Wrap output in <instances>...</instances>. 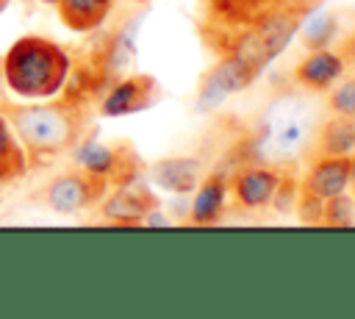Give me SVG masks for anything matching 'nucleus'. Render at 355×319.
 <instances>
[{
  "label": "nucleus",
  "instance_id": "nucleus-1",
  "mask_svg": "<svg viewBox=\"0 0 355 319\" xmlns=\"http://www.w3.org/2000/svg\"><path fill=\"white\" fill-rule=\"evenodd\" d=\"M324 0H197V31L205 47L263 72L294 39L308 11Z\"/></svg>",
  "mask_w": 355,
  "mask_h": 319
},
{
  "label": "nucleus",
  "instance_id": "nucleus-2",
  "mask_svg": "<svg viewBox=\"0 0 355 319\" xmlns=\"http://www.w3.org/2000/svg\"><path fill=\"white\" fill-rule=\"evenodd\" d=\"M316 133V114L313 105L297 94L275 97L266 111L261 114V130L255 139V150L261 164H286L297 161L311 150Z\"/></svg>",
  "mask_w": 355,
  "mask_h": 319
},
{
  "label": "nucleus",
  "instance_id": "nucleus-3",
  "mask_svg": "<svg viewBox=\"0 0 355 319\" xmlns=\"http://www.w3.org/2000/svg\"><path fill=\"white\" fill-rule=\"evenodd\" d=\"M69 75L67 53L42 36L19 39L6 55V83L19 97H53Z\"/></svg>",
  "mask_w": 355,
  "mask_h": 319
},
{
  "label": "nucleus",
  "instance_id": "nucleus-4",
  "mask_svg": "<svg viewBox=\"0 0 355 319\" xmlns=\"http://www.w3.org/2000/svg\"><path fill=\"white\" fill-rule=\"evenodd\" d=\"M17 136L36 153H55L72 139V119L67 111L53 105H25L11 111Z\"/></svg>",
  "mask_w": 355,
  "mask_h": 319
},
{
  "label": "nucleus",
  "instance_id": "nucleus-5",
  "mask_svg": "<svg viewBox=\"0 0 355 319\" xmlns=\"http://www.w3.org/2000/svg\"><path fill=\"white\" fill-rule=\"evenodd\" d=\"M258 80V72H252L244 61L233 58V55H219L214 69L202 78L200 89H197V105L202 111H211L216 105H222L227 100V94L244 92Z\"/></svg>",
  "mask_w": 355,
  "mask_h": 319
},
{
  "label": "nucleus",
  "instance_id": "nucleus-6",
  "mask_svg": "<svg viewBox=\"0 0 355 319\" xmlns=\"http://www.w3.org/2000/svg\"><path fill=\"white\" fill-rule=\"evenodd\" d=\"M286 175L280 172V166L275 164H255V166H241L233 180H230V191L236 205L258 211L266 205H275V197L283 186Z\"/></svg>",
  "mask_w": 355,
  "mask_h": 319
},
{
  "label": "nucleus",
  "instance_id": "nucleus-7",
  "mask_svg": "<svg viewBox=\"0 0 355 319\" xmlns=\"http://www.w3.org/2000/svg\"><path fill=\"white\" fill-rule=\"evenodd\" d=\"M344 191H349V155H316L300 183V194L324 202Z\"/></svg>",
  "mask_w": 355,
  "mask_h": 319
},
{
  "label": "nucleus",
  "instance_id": "nucleus-8",
  "mask_svg": "<svg viewBox=\"0 0 355 319\" xmlns=\"http://www.w3.org/2000/svg\"><path fill=\"white\" fill-rule=\"evenodd\" d=\"M341 75H347L344 58L333 47L305 53L294 67V83L305 92H327Z\"/></svg>",
  "mask_w": 355,
  "mask_h": 319
},
{
  "label": "nucleus",
  "instance_id": "nucleus-9",
  "mask_svg": "<svg viewBox=\"0 0 355 319\" xmlns=\"http://www.w3.org/2000/svg\"><path fill=\"white\" fill-rule=\"evenodd\" d=\"M103 186V178H94L89 172H72V175H61L58 180L50 183L47 189V205L58 214H78L83 211L89 202L97 200Z\"/></svg>",
  "mask_w": 355,
  "mask_h": 319
},
{
  "label": "nucleus",
  "instance_id": "nucleus-10",
  "mask_svg": "<svg viewBox=\"0 0 355 319\" xmlns=\"http://www.w3.org/2000/svg\"><path fill=\"white\" fill-rule=\"evenodd\" d=\"M161 89L155 83V78L150 75H130L125 80H119L103 100V114L108 117H122V114H136L150 108L158 100Z\"/></svg>",
  "mask_w": 355,
  "mask_h": 319
},
{
  "label": "nucleus",
  "instance_id": "nucleus-11",
  "mask_svg": "<svg viewBox=\"0 0 355 319\" xmlns=\"http://www.w3.org/2000/svg\"><path fill=\"white\" fill-rule=\"evenodd\" d=\"M227 191L230 183L222 172H211L200 178L197 189L191 191V205H189V222L191 225H214L225 214L227 205Z\"/></svg>",
  "mask_w": 355,
  "mask_h": 319
},
{
  "label": "nucleus",
  "instance_id": "nucleus-12",
  "mask_svg": "<svg viewBox=\"0 0 355 319\" xmlns=\"http://www.w3.org/2000/svg\"><path fill=\"white\" fill-rule=\"evenodd\" d=\"M150 178L155 186L172 191V194H191L202 178L200 169V158L191 155H175V158H164L150 169Z\"/></svg>",
  "mask_w": 355,
  "mask_h": 319
},
{
  "label": "nucleus",
  "instance_id": "nucleus-13",
  "mask_svg": "<svg viewBox=\"0 0 355 319\" xmlns=\"http://www.w3.org/2000/svg\"><path fill=\"white\" fill-rule=\"evenodd\" d=\"M155 208H158V202H155V197L147 186L128 183L114 197H108L105 216L114 219V222H122V225H136V222H144V216Z\"/></svg>",
  "mask_w": 355,
  "mask_h": 319
},
{
  "label": "nucleus",
  "instance_id": "nucleus-14",
  "mask_svg": "<svg viewBox=\"0 0 355 319\" xmlns=\"http://www.w3.org/2000/svg\"><path fill=\"white\" fill-rule=\"evenodd\" d=\"M355 153V119L333 114L324 119L311 141V155H352Z\"/></svg>",
  "mask_w": 355,
  "mask_h": 319
},
{
  "label": "nucleus",
  "instance_id": "nucleus-15",
  "mask_svg": "<svg viewBox=\"0 0 355 319\" xmlns=\"http://www.w3.org/2000/svg\"><path fill=\"white\" fill-rule=\"evenodd\" d=\"M61 22L72 31H94L105 22V17L114 8V0H55Z\"/></svg>",
  "mask_w": 355,
  "mask_h": 319
},
{
  "label": "nucleus",
  "instance_id": "nucleus-16",
  "mask_svg": "<svg viewBox=\"0 0 355 319\" xmlns=\"http://www.w3.org/2000/svg\"><path fill=\"white\" fill-rule=\"evenodd\" d=\"M297 33H300V39H302V44L308 50H322V47H330L333 44V39L338 33V19H336L333 11L316 6L313 11L305 14V19L300 22Z\"/></svg>",
  "mask_w": 355,
  "mask_h": 319
},
{
  "label": "nucleus",
  "instance_id": "nucleus-17",
  "mask_svg": "<svg viewBox=\"0 0 355 319\" xmlns=\"http://www.w3.org/2000/svg\"><path fill=\"white\" fill-rule=\"evenodd\" d=\"M78 164H80L83 172L105 180L108 175L116 172V166L122 161H119V150H114L108 144H100V141H83V147L78 150Z\"/></svg>",
  "mask_w": 355,
  "mask_h": 319
},
{
  "label": "nucleus",
  "instance_id": "nucleus-18",
  "mask_svg": "<svg viewBox=\"0 0 355 319\" xmlns=\"http://www.w3.org/2000/svg\"><path fill=\"white\" fill-rule=\"evenodd\" d=\"M319 225H333V227H349L355 225V197H349L347 191L344 194H336L330 200L322 202V219Z\"/></svg>",
  "mask_w": 355,
  "mask_h": 319
},
{
  "label": "nucleus",
  "instance_id": "nucleus-19",
  "mask_svg": "<svg viewBox=\"0 0 355 319\" xmlns=\"http://www.w3.org/2000/svg\"><path fill=\"white\" fill-rule=\"evenodd\" d=\"M327 108L338 117L355 119V75H341L330 89H327Z\"/></svg>",
  "mask_w": 355,
  "mask_h": 319
},
{
  "label": "nucleus",
  "instance_id": "nucleus-20",
  "mask_svg": "<svg viewBox=\"0 0 355 319\" xmlns=\"http://www.w3.org/2000/svg\"><path fill=\"white\" fill-rule=\"evenodd\" d=\"M22 169V155H19V147L8 130V125L0 119V178L6 175H14Z\"/></svg>",
  "mask_w": 355,
  "mask_h": 319
},
{
  "label": "nucleus",
  "instance_id": "nucleus-21",
  "mask_svg": "<svg viewBox=\"0 0 355 319\" xmlns=\"http://www.w3.org/2000/svg\"><path fill=\"white\" fill-rule=\"evenodd\" d=\"M336 50L341 53V58H344V67H347V72H352V75H355V31H352V33H347V36L341 39V44H338Z\"/></svg>",
  "mask_w": 355,
  "mask_h": 319
},
{
  "label": "nucleus",
  "instance_id": "nucleus-22",
  "mask_svg": "<svg viewBox=\"0 0 355 319\" xmlns=\"http://www.w3.org/2000/svg\"><path fill=\"white\" fill-rule=\"evenodd\" d=\"M349 189H352V197H355V153L349 155Z\"/></svg>",
  "mask_w": 355,
  "mask_h": 319
},
{
  "label": "nucleus",
  "instance_id": "nucleus-23",
  "mask_svg": "<svg viewBox=\"0 0 355 319\" xmlns=\"http://www.w3.org/2000/svg\"><path fill=\"white\" fill-rule=\"evenodd\" d=\"M6 3H8V0H0V11H3V8H6Z\"/></svg>",
  "mask_w": 355,
  "mask_h": 319
},
{
  "label": "nucleus",
  "instance_id": "nucleus-24",
  "mask_svg": "<svg viewBox=\"0 0 355 319\" xmlns=\"http://www.w3.org/2000/svg\"><path fill=\"white\" fill-rule=\"evenodd\" d=\"M44 3H53V6H55V0H44Z\"/></svg>",
  "mask_w": 355,
  "mask_h": 319
},
{
  "label": "nucleus",
  "instance_id": "nucleus-25",
  "mask_svg": "<svg viewBox=\"0 0 355 319\" xmlns=\"http://www.w3.org/2000/svg\"><path fill=\"white\" fill-rule=\"evenodd\" d=\"M133 3H147V0H133Z\"/></svg>",
  "mask_w": 355,
  "mask_h": 319
}]
</instances>
